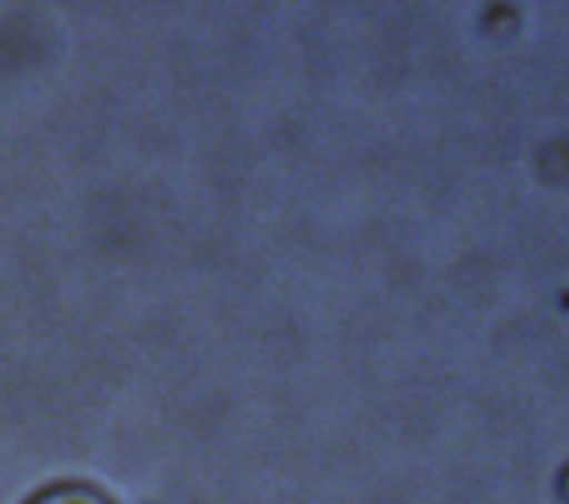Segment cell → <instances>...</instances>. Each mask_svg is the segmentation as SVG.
Instances as JSON below:
<instances>
[{"label": "cell", "instance_id": "1", "mask_svg": "<svg viewBox=\"0 0 569 504\" xmlns=\"http://www.w3.org/2000/svg\"><path fill=\"white\" fill-rule=\"evenodd\" d=\"M20 504H118L99 482L84 478H58L46 482L42 490H34L31 497H23Z\"/></svg>", "mask_w": 569, "mask_h": 504}]
</instances>
